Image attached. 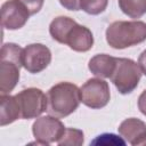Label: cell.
<instances>
[{"label": "cell", "mask_w": 146, "mask_h": 146, "mask_svg": "<svg viewBox=\"0 0 146 146\" xmlns=\"http://www.w3.org/2000/svg\"><path fill=\"white\" fill-rule=\"evenodd\" d=\"M47 100V111L50 115L65 117L78 108L81 102L80 89L71 82H59L49 89Z\"/></svg>", "instance_id": "1"}, {"label": "cell", "mask_w": 146, "mask_h": 146, "mask_svg": "<svg viewBox=\"0 0 146 146\" xmlns=\"http://www.w3.org/2000/svg\"><path fill=\"white\" fill-rule=\"evenodd\" d=\"M146 40V24L141 21H116L106 30V41L114 49H124Z\"/></svg>", "instance_id": "2"}, {"label": "cell", "mask_w": 146, "mask_h": 146, "mask_svg": "<svg viewBox=\"0 0 146 146\" xmlns=\"http://www.w3.org/2000/svg\"><path fill=\"white\" fill-rule=\"evenodd\" d=\"M139 65L129 58H116V65L111 76L112 82L119 92L125 95L133 91L141 78Z\"/></svg>", "instance_id": "3"}, {"label": "cell", "mask_w": 146, "mask_h": 146, "mask_svg": "<svg viewBox=\"0 0 146 146\" xmlns=\"http://www.w3.org/2000/svg\"><path fill=\"white\" fill-rule=\"evenodd\" d=\"M21 107L22 119H33L47 110L48 100L42 90L38 88H27L16 95Z\"/></svg>", "instance_id": "4"}, {"label": "cell", "mask_w": 146, "mask_h": 146, "mask_svg": "<svg viewBox=\"0 0 146 146\" xmlns=\"http://www.w3.org/2000/svg\"><path fill=\"white\" fill-rule=\"evenodd\" d=\"M81 102L90 108H102L110 102L108 83L100 78L89 79L81 88Z\"/></svg>", "instance_id": "5"}, {"label": "cell", "mask_w": 146, "mask_h": 146, "mask_svg": "<svg viewBox=\"0 0 146 146\" xmlns=\"http://www.w3.org/2000/svg\"><path fill=\"white\" fill-rule=\"evenodd\" d=\"M64 124L58 120V117L48 115L41 116L35 120L32 125V132L38 140L36 144L49 145L51 143H57L65 131Z\"/></svg>", "instance_id": "6"}, {"label": "cell", "mask_w": 146, "mask_h": 146, "mask_svg": "<svg viewBox=\"0 0 146 146\" xmlns=\"http://www.w3.org/2000/svg\"><path fill=\"white\" fill-rule=\"evenodd\" d=\"M51 60V52L48 47L41 43H32L23 49V67L30 73H40Z\"/></svg>", "instance_id": "7"}, {"label": "cell", "mask_w": 146, "mask_h": 146, "mask_svg": "<svg viewBox=\"0 0 146 146\" xmlns=\"http://www.w3.org/2000/svg\"><path fill=\"white\" fill-rule=\"evenodd\" d=\"M30 15V10L21 0H7L1 6V24L7 30L23 27Z\"/></svg>", "instance_id": "8"}, {"label": "cell", "mask_w": 146, "mask_h": 146, "mask_svg": "<svg viewBox=\"0 0 146 146\" xmlns=\"http://www.w3.org/2000/svg\"><path fill=\"white\" fill-rule=\"evenodd\" d=\"M120 135L131 145H146V124L135 117L124 120L119 127Z\"/></svg>", "instance_id": "9"}, {"label": "cell", "mask_w": 146, "mask_h": 146, "mask_svg": "<svg viewBox=\"0 0 146 146\" xmlns=\"http://www.w3.org/2000/svg\"><path fill=\"white\" fill-rule=\"evenodd\" d=\"M21 64L8 60L0 59V92L6 95L10 92L17 84L19 80V68Z\"/></svg>", "instance_id": "10"}, {"label": "cell", "mask_w": 146, "mask_h": 146, "mask_svg": "<svg viewBox=\"0 0 146 146\" xmlns=\"http://www.w3.org/2000/svg\"><path fill=\"white\" fill-rule=\"evenodd\" d=\"M66 44L75 51H88L94 44L92 33L88 27L76 24L67 35Z\"/></svg>", "instance_id": "11"}, {"label": "cell", "mask_w": 146, "mask_h": 146, "mask_svg": "<svg viewBox=\"0 0 146 146\" xmlns=\"http://www.w3.org/2000/svg\"><path fill=\"white\" fill-rule=\"evenodd\" d=\"M116 65V58L106 54H99L94 56L88 64V67L92 74L99 78H111Z\"/></svg>", "instance_id": "12"}, {"label": "cell", "mask_w": 146, "mask_h": 146, "mask_svg": "<svg viewBox=\"0 0 146 146\" xmlns=\"http://www.w3.org/2000/svg\"><path fill=\"white\" fill-rule=\"evenodd\" d=\"M21 117V107L16 96L1 95L0 97V125L3 127Z\"/></svg>", "instance_id": "13"}, {"label": "cell", "mask_w": 146, "mask_h": 146, "mask_svg": "<svg viewBox=\"0 0 146 146\" xmlns=\"http://www.w3.org/2000/svg\"><path fill=\"white\" fill-rule=\"evenodd\" d=\"M78 23L73 21L72 18L67 16H58L50 23L49 32L54 40H56L59 43L66 44V39L71 30Z\"/></svg>", "instance_id": "14"}, {"label": "cell", "mask_w": 146, "mask_h": 146, "mask_svg": "<svg viewBox=\"0 0 146 146\" xmlns=\"http://www.w3.org/2000/svg\"><path fill=\"white\" fill-rule=\"evenodd\" d=\"M119 6L131 18H139L146 13V0H119Z\"/></svg>", "instance_id": "15"}, {"label": "cell", "mask_w": 146, "mask_h": 146, "mask_svg": "<svg viewBox=\"0 0 146 146\" xmlns=\"http://www.w3.org/2000/svg\"><path fill=\"white\" fill-rule=\"evenodd\" d=\"M58 145H70V146H80L83 144V132L75 128H66L63 136L57 141Z\"/></svg>", "instance_id": "16"}, {"label": "cell", "mask_w": 146, "mask_h": 146, "mask_svg": "<svg viewBox=\"0 0 146 146\" xmlns=\"http://www.w3.org/2000/svg\"><path fill=\"white\" fill-rule=\"evenodd\" d=\"M23 49L16 43H3L0 51V59H8L16 62L23 66L22 63Z\"/></svg>", "instance_id": "17"}, {"label": "cell", "mask_w": 146, "mask_h": 146, "mask_svg": "<svg viewBox=\"0 0 146 146\" xmlns=\"http://www.w3.org/2000/svg\"><path fill=\"white\" fill-rule=\"evenodd\" d=\"M108 0H80V9L90 15H98L106 9Z\"/></svg>", "instance_id": "18"}, {"label": "cell", "mask_w": 146, "mask_h": 146, "mask_svg": "<svg viewBox=\"0 0 146 146\" xmlns=\"http://www.w3.org/2000/svg\"><path fill=\"white\" fill-rule=\"evenodd\" d=\"M92 145H97V144H102V145H125V141L123 139H121L120 137L113 135V133H103L99 135L92 143Z\"/></svg>", "instance_id": "19"}, {"label": "cell", "mask_w": 146, "mask_h": 146, "mask_svg": "<svg viewBox=\"0 0 146 146\" xmlns=\"http://www.w3.org/2000/svg\"><path fill=\"white\" fill-rule=\"evenodd\" d=\"M21 1L27 7V9L30 10V14L33 15L41 9L44 0H21Z\"/></svg>", "instance_id": "20"}, {"label": "cell", "mask_w": 146, "mask_h": 146, "mask_svg": "<svg viewBox=\"0 0 146 146\" xmlns=\"http://www.w3.org/2000/svg\"><path fill=\"white\" fill-rule=\"evenodd\" d=\"M59 2L68 10H80V0H59Z\"/></svg>", "instance_id": "21"}, {"label": "cell", "mask_w": 146, "mask_h": 146, "mask_svg": "<svg viewBox=\"0 0 146 146\" xmlns=\"http://www.w3.org/2000/svg\"><path fill=\"white\" fill-rule=\"evenodd\" d=\"M138 108L146 116V89L140 94L138 98Z\"/></svg>", "instance_id": "22"}, {"label": "cell", "mask_w": 146, "mask_h": 146, "mask_svg": "<svg viewBox=\"0 0 146 146\" xmlns=\"http://www.w3.org/2000/svg\"><path fill=\"white\" fill-rule=\"evenodd\" d=\"M138 65H139L141 72L146 75V50H144V51L140 54V56H139V58H138Z\"/></svg>", "instance_id": "23"}]
</instances>
